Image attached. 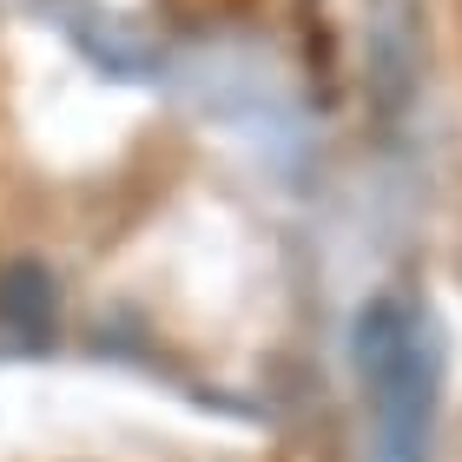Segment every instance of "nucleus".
Masks as SVG:
<instances>
[{"label": "nucleus", "mask_w": 462, "mask_h": 462, "mask_svg": "<svg viewBox=\"0 0 462 462\" xmlns=\"http://www.w3.org/2000/svg\"><path fill=\"white\" fill-rule=\"evenodd\" d=\"M356 370L370 396V462H430L443 364L430 324L403 298H376L356 318Z\"/></svg>", "instance_id": "1"}, {"label": "nucleus", "mask_w": 462, "mask_h": 462, "mask_svg": "<svg viewBox=\"0 0 462 462\" xmlns=\"http://www.w3.org/2000/svg\"><path fill=\"white\" fill-rule=\"evenodd\" d=\"M0 304H7L20 324H40V310L53 304V291H47V278H40V271H14L7 291H0Z\"/></svg>", "instance_id": "2"}]
</instances>
